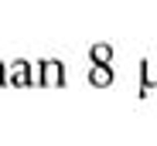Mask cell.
Wrapping results in <instances>:
<instances>
[{"instance_id":"cell-1","label":"cell","mask_w":157,"mask_h":146,"mask_svg":"<svg viewBox=\"0 0 157 146\" xmlns=\"http://www.w3.org/2000/svg\"><path fill=\"white\" fill-rule=\"evenodd\" d=\"M44 78H48V82H55V78H58V68H55V65H48V68H44Z\"/></svg>"},{"instance_id":"cell-2","label":"cell","mask_w":157,"mask_h":146,"mask_svg":"<svg viewBox=\"0 0 157 146\" xmlns=\"http://www.w3.org/2000/svg\"><path fill=\"white\" fill-rule=\"evenodd\" d=\"M14 78H17V82H24V78H28V71H24V65H17V68H14Z\"/></svg>"},{"instance_id":"cell-3","label":"cell","mask_w":157,"mask_h":146,"mask_svg":"<svg viewBox=\"0 0 157 146\" xmlns=\"http://www.w3.org/2000/svg\"><path fill=\"white\" fill-rule=\"evenodd\" d=\"M0 82H4V68H0Z\"/></svg>"}]
</instances>
